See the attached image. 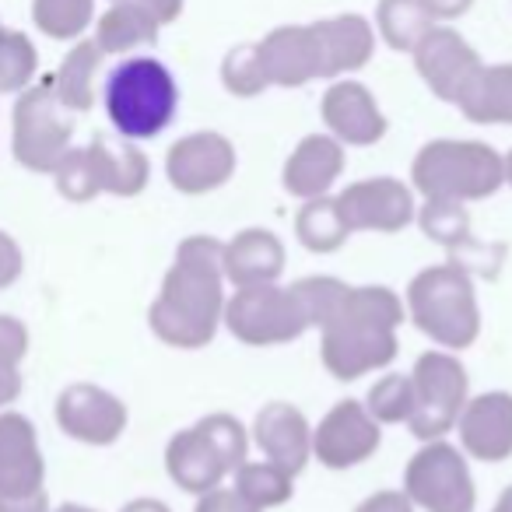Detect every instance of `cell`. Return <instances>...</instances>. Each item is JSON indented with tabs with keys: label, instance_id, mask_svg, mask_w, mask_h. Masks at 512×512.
I'll return each instance as SVG.
<instances>
[{
	"label": "cell",
	"instance_id": "1",
	"mask_svg": "<svg viewBox=\"0 0 512 512\" xmlns=\"http://www.w3.org/2000/svg\"><path fill=\"white\" fill-rule=\"evenodd\" d=\"M221 249L225 242L214 235H186L176 246L162 292L148 309V327L162 344L176 351H200L218 337L228 302Z\"/></svg>",
	"mask_w": 512,
	"mask_h": 512
},
{
	"label": "cell",
	"instance_id": "2",
	"mask_svg": "<svg viewBox=\"0 0 512 512\" xmlns=\"http://www.w3.org/2000/svg\"><path fill=\"white\" fill-rule=\"evenodd\" d=\"M407 309L386 285H348L337 313L320 327V362L341 383L390 369L400 355L397 330Z\"/></svg>",
	"mask_w": 512,
	"mask_h": 512
},
{
	"label": "cell",
	"instance_id": "3",
	"mask_svg": "<svg viewBox=\"0 0 512 512\" xmlns=\"http://www.w3.org/2000/svg\"><path fill=\"white\" fill-rule=\"evenodd\" d=\"M407 320L442 351H467L481 337V306L463 264H435L411 278L404 292Z\"/></svg>",
	"mask_w": 512,
	"mask_h": 512
},
{
	"label": "cell",
	"instance_id": "4",
	"mask_svg": "<svg viewBox=\"0 0 512 512\" xmlns=\"http://www.w3.org/2000/svg\"><path fill=\"white\" fill-rule=\"evenodd\" d=\"M505 186V162L491 144L435 137L421 144L411 162V190L421 200H474L495 197Z\"/></svg>",
	"mask_w": 512,
	"mask_h": 512
},
{
	"label": "cell",
	"instance_id": "5",
	"mask_svg": "<svg viewBox=\"0 0 512 512\" xmlns=\"http://www.w3.org/2000/svg\"><path fill=\"white\" fill-rule=\"evenodd\" d=\"M106 116L127 141H151L179 113V85L158 57H127L102 88Z\"/></svg>",
	"mask_w": 512,
	"mask_h": 512
},
{
	"label": "cell",
	"instance_id": "6",
	"mask_svg": "<svg viewBox=\"0 0 512 512\" xmlns=\"http://www.w3.org/2000/svg\"><path fill=\"white\" fill-rule=\"evenodd\" d=\"M246 453V425L232 414L218 411L172 435L165 446V474L176 488L204 495V491L218 488L228 474H235V467L246 463Z\"/></svg>",
	"mask_w": 512,
	"mask_h": 512
},
{
	"label": "cell",
	"instance_id": "7",
	"mask_svg": "<svg viewBox=\"0 0 512 512\" xmlns=\"http://www.w3.org/2000/svg\"><path fill=\"white\" fill-rule=\"evenodd\" d=\"M221 327L246 348H278V344H292L313 330L292 285L281 288L278 281L235 288L225 302Z\"/></svg>",
	"mask_w": 512,
	"mask_h": 512
},
{
	"label": "cell",
	"instance_id": "8",
	"mask_svg": "<svg viewBox=\"0 0 512 512\" xmlns=\"http://www.w3.org/2000/svg\"><path fill=\"white\" fill-rule=\"evenodd\" d=\"M71 137L74 120L53 92V78L36 81L18 95L11 116V151L18 165L29 172H53L71 148Z\"/></svg>",
	"mask_w": 512,
	"mask_h": 512
},
{
	"label": "cell",
	"instance_id": "9",
	"mask_svg": "<svg viewBox=\"0 0 512 512\" xmlns=\"http://www.w3.org/2000/svg\"><path fill=\"white\" fill-rule=\"evenodd\" d=\"M404 495L418 512H474L477 484L467 453L446 439L421 442L404 467Z\"/></svg>",
	"mask_w": 512,
	"mask_h": 512
},
{
	"label": "cell",
	"instance_id": "10",
	"mask_svg": "<svg viewBox=\"0 0 512 512\" xmlns=\"http://www.w3.org/2000/svg\"><path fill=\"white\" fill-rule=\"evenodd\" d=\"M414 383V414L407 421L414 439L432 442L446 439L456 428L463 404L470 397V376L453 351H425L411 369Z\"/></svg>",
	"mask_w": 512,
	"mask_h": 512
},
{
	"label": "cell",
	"instance_id": "11",
	"mask_svg": "<svg viewBox=\"0 0 512 512\" xmlns=\"http://www.w3.org/2000/svg\"><path fill=\"white\" fill-rule=\"evenodd\" d=\"M418 193L397 176H369L348 183L337 193V207L348 225V232H376L393 235L404 232L418 218Z\"/></svg>",
	"mask_w": 512,
	"mask_h": 512
},
{
	"label": "cell",
	"instance_id": "12",
	"mask_svg": "<svg viewBox=\"0 0 512 512\" xmlns=\"http://www.w3.org/2000/svg\"><path fill=\"white\" fill-rule=\"evenodd\" d=\"M383 446V425L362 400H337L313 428V460L327 470H351L372 460Z\"/></svg>",
	"mask_w": 512,
	"mask_h": 512
},
{
	"label": "cell",
	"instance_id": "13",
	"mask_svg": "<svg viewBox=\"0 0 512 512\" xmlns=\"http://www.w3.org/2000/svg\"><path fill=\"white\" fill-rule=\"evenodd\" d=\"M235 144L218 130H193V134L179 137L165 155V176H169L172 190L183 197H204L214 193L235 176Z\"/></svg>",
	"mask_w": 512,
	"mask_h": 512
},
{
	"label": "cell",
	"instance_id": "14",
	"mask_svg": "<svg viewBox=\"0 0 512 512\" xmlns=\"http://www.w3.org/2000/svg\"><path fill=\"white\" fill-rule=\"evenodd\" d=\"M414 71L425 81V88L439 102L456 106V99L463 95V88L470 85L484 60L477 57V50L453 29V25H432L421 36V43L411 50Z\"/></svg>",
	"mask_w": 512,
	"mask_h": 512
},
{
	"label": "cell",
	"instance_id": "15",
	"mask_svg": "<svg viewBox=\"0 0 512 512\" xmlns=\"http://www.w3.org/2000/svg\"><path fill=\"white\" fill-rule=\"evenodd\" d=\"M130 411L116 393L95 383H74L57 397V425L67 439L85 446H113L127 432Z\"/></svg>",
	"mask_w": 512,
	"mask_h": 512
},
{
	"label": "cell",
	"instance_id": "16",
	"mask_svg": "<svg viewBox=\"0 0 512 512\" xmlns=\"http://www.w3.org/2000/svg\"><path fill=\"white\" fill-rule=\"evenodd\" d=\"M46 495V460L25 414H0V505Z\"/></svg>",
	"mask_w": 512,
	"mask_h": 512
},
{
	"label": "cell",
	"instance_id": "17",
	"mask_svg": "<svg viewBox=\"0 0 512 512\" xmlns=\"http://www.w3.org/2000/svg\"><path fill=\"white\" fill-rule=\"evenodd\" d=\"M320 116L327 123V134L337 137L344 148H372L390 130L376 95L362 81H351V78L330 81V88L320 99Z\"/></svg>",
	"mask_w": 512,
	"mask_h": 512
},
{
	"label": "cell",
	"instance_id": "18",
	"mask_svg": "<svg viewBox=\"0 0 512 512\" xmlns=\"http://www.w3.org/2000/svg\"><path fill=\"white\" fill-rule=\"evenodd\" d=\"M453 432L460 435L467 460L505 463L512 456V393L488 390L467 397Z\"/></svg>",
	"mask_w": 512,
	"mask_h": 512
},
{
	"label": "cell",
	"instance_id": "19",
	"mask_svg": "<svg viewBox=\"0 0 512 512\" xmlns=\"http://www.w3.org/2000/svg\"><path fill=\"white\" fill-rule=\"evenodd\" d=\"M253 442L267 463L281 467L285 474L299 477L313 460V425L288 400H271L253 418Z\"/></svg>",
	"mask_w": 512,
	"mask_h": 512
},
{
	"label": "cell",
	"instance_id": "20",
	"mask_svg": "<svg viewBox=\"0 0 512 512\" xmlns=\"http://www.w3.org/2000/svg\"><path fill=\"white\" fill-rule=\"evenodd\" d=\"M344 165H348V155H344V144L337 137L306 134L285 158L281 186L295 200L327 197L337 186V179L344 176Z\"/></svg>",
	"mask_w": 512,
	"mask_h": 512
},
{
	"label": "cell",
	"instance_id": "21",
	"mask_svg": "<svg viewBox=\"0 0 512 512\" xmlns=\"http://www.w3.org/2000/svg\"><path fill=\"white\" fill-rule=\"evenodd\" d=\"M256 46L274 88H302L320 81V43L313 25H278Z\"/></svg>",
	"mask_w": 512,
	"mask_h": 512
},
{
	"label": "cell",
	"instance_id": "22",
	"mask_svg": "<svg viewBox=\"0 0 512 512\" xmlns=\"http://www.w3.org/2000/svg\"><path fill=\"white\" fill-rule=\"evenodd\" d=\"M316 43H320V78L337 81L344 74H355L369 67L376 53V25L365 15H337L313 22Z\"/></svg>",
	"mask_w": 512,
	"mask_h": 512
},
{
	"label": "cell",
	"instance_id": "23",
	"mask_svg": "<svg viewBox=\"0 0 512 512\" xmlns=\"http://www.w3.org/2000/svg\"><path fill=\"white\" fill-rule=\"evenodd\" d=\"M85 162L92 172L95 193H113V197H137L151 179V162L134 141L127 137L95 134L85 144Z\"/></svg>",
	"mask_w": 512,
	"mask_h": 512
},
{
	"label": "cell",
	"instance_id": "24",
	"mask_svg": "<svg viewBox=\"0 0 512 512\" xmlns=\"http://www.w3.org/2000/svg\"><path fill=\"white\" fill-rule=\"evenodd\" d=\"M221 271L232 288L274 285L285 274V242L271 228H242L221 249Z\"/></svg>",
	"mask_w": 512,
	"mask_h": 512
},
{
	"label": "cell",
	"instance_id": "25",
	"mask_svg": "<svg viewBox=\"0 0 512 512\" xmlns=\"http://www.w3.org/2000/svg\"><path fill=\"white\" fill-rule=\"evenodd\" d=\"M456 109L481 127H512V64H481Z\"/></svg>",
	"mask_w": 512,
	"mask_h": 512
},
{
	"label": "cell",
	"instance_id": "26",
	"mask_svg": "<svg viewBox=\"0 0 512 512\" xmlns=\"http://www.w3.org/2000/svg\"><path fill=\"white\" fill-rule=\"evenodd\" d=\"M102 57L106 53L99 50L95 39H81L57 67V74H50L53 92L67 113H88L95 106V78H99Z\"/></svg>",
	"mask_w": 512,
	"mask_h": 512
},
{
	"label": "cell",
	"instance_id": "27",
	"mask_svg": "<svg viewBox=\"0 0 512 512\" xmlns=\"http://www.w3.org/2000/svg\"><path fill=\"white\" fill-rule=\"evenodd\" d=\"M158 32H162V25L148 11L134 8V4H109V11L95 25V43L106 57L109 53L123 57V53L141 50V46H155Z\"/></svg>",
	"mask_w": 512,
	"mask_h": 512
},
{
	"label": "cell",
	"instance_id": "28",
	"mask_svg": "<svg viewBox=\"0 0 512 512\" xmlns=\"http://www.w3.org/2000/svg\"><path fill=\"white\" fill-rule=\"evenodd\" d=\"M295 239H299L302 249L316 256H327L344 249V242L351 239L348 225L341 218V207H337V197H313L302 200L299 214H295Z\"/></svg>",
	"mask_w": 512,
	"mask_h": 512
},
{
	"label": "cell",
	"instance_id": "29",
	"mask_svg": "<svg viewBox=\"0 0 512 512\" xmlns=\"http://www.w3.org/2000/svg\"><path fill=\"white\" fill-rule=\"evenodd\" d=\"M432 25V15L421 0H379L376 4V32L393 53H411Z\"/></svg>",
	"mask_w": 512,
	"mask_h": 512
},
{
	"label": "cell",
	"instance_id": "30",
	"mask_svg": "<svg viewBox=\"0 0 512 512\" xmlns=\"http://www.w3.org/2000/svg\"><path fill=\"white\" fill-rule=\"evenodd\" d=\"M232 477H235L232 488L239 495H246L260 512L278 509V505L292 502L295 495V477L267 460H246L242 467H235Z\"/></svg>",
	"mask_w": 512,
	"mask_h": 512
},
{
	"label": "cell",
	"instance_id": "31",
	"mask_svg": "<svg viewBox=\"0 0 512 512\" xmlns=\"http://www.w3.org/2000/svg\"><path fill=\"white\" fill-rule=\"evenodd\" d=\"M95 18V0H32V22L50 39H81Z\"/></svg>",
	"mask_w": 512,
	"mask_h": 512
},
{
	"label": "cell",
	"instance_id": "32",
	"mask_svg": "<svg viewBox=\"0 0 512 512\" xmlns=\"http://www.w3.org/2000/svg\"><path fill=\"white\" fill-rule=\"evenodd\" d=\"M221 85L235 99H256L271 88L264 71V60H260V46L256 43H239L225 53L221 60Z\"/></svg>",
	"mask_w": 512,
	"mask_h": 512
},
{
	"label": "cell",
	"instance_id": "33",
	"mask_svg": "<svg viewBox=\"0 0 512 512\" xmlns=\"http://www.w3.org/2000/svg\"><path fill=\"white\" fill-rule=\"evenodd\" d=\"M369 407V414L379 421V425H407L414 414V383H411V372H390V376L376 379L369 386L362 400Z\"/></svg>",
	"mask_w": 512,
	"mask_h": 512
},
{
	"label": "cell",
	"instance_id": "34",
	"mask_svg": "<svg viewBox=\"0 0 512 512\" xmlns=\"http://www.w3.org/2000/svg\"><path fill=\"white\" fill-rule=\"evenodd\" d=\"M39 71V53L25 32L0 25V95L25 92Z\"/></svg>",
	"mask_w": 512,
	"mask_h": 512
},
{
	"label": "cell",
	"instance_id": "35",
	"mask_svg": "<svg viewBox=\"0 0 512 512\" xmlns=\"http://www.w3.org/2000/svg\"><path fill=\"white\" fill-rule=\"evenodd\" d=\"M29 355V330L15 316H0V407L22 397V362Z\"/></svg>",
	"mask_w": 512,
	"mask_h": 512
},
{
	"label": "cell",
	"instance_id": "36",
	"mask_svg": "<svg viewBox=\"0 0 512 512\" xmlns=\"http://www.w3.org/2000/svg\"><path fill=\"white\" fill-rule=\"evenodd\" d=\"M414 221H418L428 239L446 249H460L470 242L467 204H456V200H425V204L418 207V218Z\"/></svg>",
	"mask_w": 512,
	"mask_h": 512
},
{
	"label": "cell",
	"instance_id": "37",
	"mask_svg": "<svg viewBox=\"0 0 512 512\" xmlns=\"http://www.w3.org/2000/svg\"><path fill=\"white\" fill-rule=\"evenodd\" d=\"M292 292L299 295L302 309H306L309 327L320 330L323 323H327L330 316L337 313V306H341L348 285H344L341 278H330V274H313V278H299V281H295Z\"/></svg>",
	"mask_w": 512,
	"mask_h": 512
},
{
	"label": "cell",
	"instance_id": "38",
	"mask_svg": "<svg viewBox=\"0 0 512 512\" xmlns=\"http://www.w3.org/2000/svg\"><path fill=\"white\" fill-rule=\"evenodd\" d=\"M193 512H260V509H256V505L249 502L246 495H239L235 488H225V484H218V488L197 495V505H193Z\"/></svg>",
	"mask_w": 512,
	"mask_h": 512
},
{
	"label": "cell",
	"instance_id": "39",
	"mask_svg": "<svg viewBox=\"0 0 512 512\" xmlns=\"http://www.w3.org/2000/svg\"><path fill=\"white\" fill-rule=\"evenodd\" d=\"M355 512H418V509L404 495V488H383V491H372L369 498H362L355 505Z\"/></svg>",
	"mask_w": 512,
	"mask_h": 512
},
{
	"label": "cell",
	"instance_id": "40",
	"mask_svg": "<svg viewBox=\"0 0 512 512\" xmlns=\"http://www.w3.org/2000/svg\"><path fill=\"white\" fill-rule=\"evenodd\" d=\"M22 267H25L22 246H18L8 232H0V288L15 285V281L22 278Z\"/></svg>",
	"mask_w": 512,
	"mask_h": 512
},
{
	"label": "cell",
	"instance_id": "41",
	"mask_svg": "<svg viewBox=\"0 0 512 512\" xmlns=\"http://www.w3.org/2000/svg\"><path fill=\"white\" fill-rule=\"evenodd\" d=\"M109 4H134V8L148 11L158 25H172L179 15H183L186 0H109Z\"/></svg>",
	"mask_w": 512,
	"mask_h": 512
},
{
	"label": "cell",
	"instance_id": "42",
	"mask_svg": "<svg viewBox=\"0 0 512 512\" xmlns=\"http://www.w3.org/2000/svg\"><path fill=\"white\" fill-rule=\"evenodd\" d=\"M425 11L432 15V22L449 25V22H460L470 8H474V0H421Z\"/></svg>",
	"mask_w": 512,
	"mask_h": 512
},
{
	"label": "cell",
	"instance_id": "43",
	"mask_svg": "<svg viewBox=\"0 0 512 512\" xmlns=\"http://www.w3.org/2000/svg\"><path fill=\"white\" fill-rule=\"evenodd\" d=\"M0 512H50V498L36 495V498H25V502H4Z\"/></svg>",
	"mask_w": 512,
	"mask_h": 512
},
{
	"label": "cell",
	"instance_id": "44",
	"mask_svg": "<svg viewBox=\"0 0 512 512\" xmlns=\"http://www.w3.org/2000/svg\"><path fill=\"white\" fill-rule=\"evenodd\" d=\"M120 512H172V509L162 498H134V502H127Z\"/></svg>",
	"mask_w": 512,
	"mask_h": 512
},
{
	"label": "cell",
	"instance_id": "45",
	"mask_svg": "<svg viewBox=\"0 0 512 512\" xmlns=\"http://www.w3.org/2000/svg\"><path fill=\"white\" fill-rule=\"evenodd\" d=\"M491 512H512V484H509V488H502V495L495 498Z\"/></svg>",
	"mask_w": 512,
	"mask_h": 512
},
{
	"label": "cell",
	"instance_id": "46",
	"mask_svg": "<svg viewBox=\"0 0 512 512\" xmlns=\"http://www.w3.org/2000/svg\"><path fill=\"white\" fill-rule=\"evenodd\" d=\"M50 512H99V509H92V505H78V502H64V505H57V509H50Z\"/></svg>",
	"mask_w": 512,
	"mask_h": 512
},
{
	"label": "cell",
	"instance_id": "47",
	"mask_svg": "<svg viewBox=\"0 0 512 512\" xmlns=\"http://www.w3.org/2000/svg\"><path fill=\"white\" fill-rule=\"evenodd\" d=\"M502 162H505V186H512V151H505Z\"/></svg>",
	"mask_w": 512,
	"mask_h": 512
}]
</instances>
